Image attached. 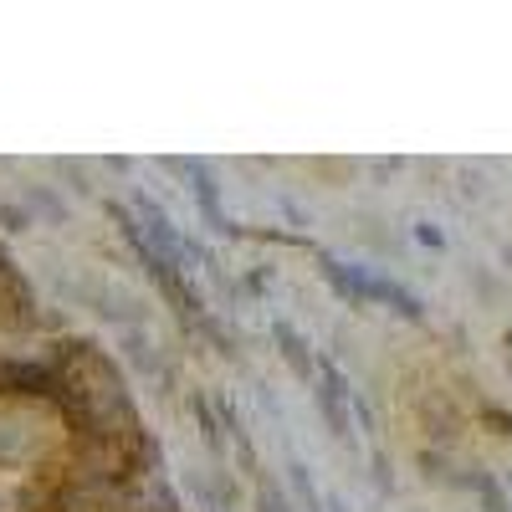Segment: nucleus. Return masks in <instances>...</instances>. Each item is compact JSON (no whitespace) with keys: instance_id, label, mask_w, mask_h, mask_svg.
<instances>
[{"instance_id":"1","label":"nucleus","mask_w":512,"mask_h":512,"mask_svg":"<svg viewBox=\"0 0 512 512\" xmlns=\"http://www.w3.org/2000/svg\"><path fill=\"white\" fill-rule=\"evenodd\" d=\"M318 400H323V410H328V425L338 436H349V415H344V395H349V384H344V374L333 369V359H318Z\"/></svg>"},{"instance_id":"2","label":"nucleus","mask_w":512,"mask_h":512,"mask_svg":"<svg viewBox=\"0 0 512 512\" xmlns=\"http://www.w3.org/2000/svg\"><path fill=\"white\" fill-rule=\"evenodd\" d=\"M277 344H282V354H287V364L297 369V374H303V379H313L318 374V364L308 359V344H303V338H297L287 323H277Z\"/></svg>"},{"instance_id":"3","label":"nucleus","mask_w":512,"mask_h":512,"mask_svg":"<svg viewBox=\"0 0 512 512\" xmlns=\"http://www.w3.org/2000/svg\"><path fill=\"white\" fill-rule=\"evenodd\" d=\"M180 169H185V175L195 180V195H200V205H205V216L221 226V205H216V190H210V175H205L200 164H180ZM221 231H226V226H221Z\"/></svg>"}]
</instances>
